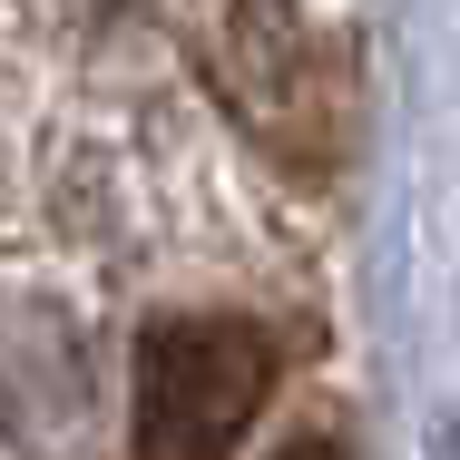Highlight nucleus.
Masks as SVG:
<instances>
[{
  "label": "nucleus",
  "mask_w": 460,
  "mask_h": 460,
  "mask_svg": "<svg viewBox=\"0 0 460 460\" xmlns=\"http://www.w3.org/2000/svg\"><path fill=\"white\" fill-rule=\"evenodd\" d=\"M275 460H343V451H333V441H314V431H304V441H284Z\"/></svg>",
  "instance_id": "nucleus-2"
},
{
  "label": "nucleus",
  "mask_w": 460,
  "mask_h": 460,
  "mask_svg": "<svg viewBox=\"0 0 460 460\" xmlns=\"http://www.w3.org/2000/svg\"><path fill=\"white\" fill-rule=\"evenodd\" d=\"M275 353L235 314H167L137 343V460H235Z\"/></svg>",
  "instance_id": "nucleus-1"
}]
</instances>
